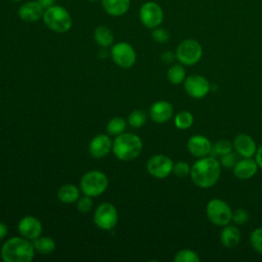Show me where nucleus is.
<instances>
[{"mask_svg": "<svg viewBox=\"0 0 262 262\" xmlns=\"http://www.w3.org/2000/svg\"><path fill=\"white\" fill-rule=\"evenodd\" d=\"M191 181L200 188L214 186L221 175V164L216 157L199 158L190 167Z\"/></svg>", "mask_w": 262, "mask_h": 262, "instance_id": "1", "label": "nucleus"}, {"mask_svg": "<svg viewBox=\"0 0 262 262\" xmlns=\"http://www.w3.org/2000/svg\"><path fill=\"white\" fill-rule=\"evenodd\" d=\"M35 255L33 243L26 237L14 236L7 239L0 251L4 262H31Z\"/></svg>", "mask_w": 262, "mask_h": 262, "instance_id": "2", "label": "nucleus"}, {"mask_svg": "<svg viewBox=\"0 0 262 262\" xmlns=\"http://www.w3.org/2000/svg\"><path fill=\"white\" fill-rule=\"evenodd\" d=\"M142 141L134 133H122L113 141V152L121 161H132L142 151Z\"/></svg>", "mask_w": 262, "mask_h": 262, "instance_id": "3", "label": "nucleus"}, {"mask_svg": "<svg viewBox=\"0 0 262 262\" xmlns=\"http://www.w3.org/2000/svg\"><path fill=\"white\" fill-rule=\"evenodd\" d=\"M42 19L44 25L55 33H66L73 25L70 12L63 6L56 4L44 10Z\"/></svg>", "mask_w": 262, "mask_h": 262, "instance_id": "4", "label": "nucleus"}, {"mask_svg": "<svg viewBox=\"0 0 262 262\" xmlns=\"http://www.w3.org/2000/svg\"><path fill=\"white\" fill-rule=\"evenodd\" d=\"M108 185L106 175L98 170H92L85 173L80 181V186L85 195L98 196L105 191Z\"/></svg>", "mask_w": 262, "mask_h": 262, "instance_id": "5", "label": "nucleus"}, {"mask_svg": "<svg viewBox=\"0 0 262 262\" xmlns=\"http://www.w3.org/2000/svg\"><path fill=\"white\" fill-rule=\"evenodd\" d=\"M206 215L211 223L223 227L231 222L232 210L225 201L212 199L206 206Z\"/></svg>", "mask_w": 262, "mask_h": 262, "instance_id": "6", "label": "nucleus"}, {"mask_svg": "<svg viewBox=\"0 0 262 262\" xmlns=\"http://www.w3.org/2000/svg\"><path fill=\"white\" fill-rule=\"evenodd\" d=\"M176 59L183 66H194L203 55L202 45L194 39H185L181 41L176 48Z\"/></svg>", "mask_w": 262, "mask_h": 262, "instance_id": "7", "label": "nucleus"}, {"mask_svg": "<svg viewBox=\"0 0 262 262\" xmlns=\"http://www.w3.org/2000/svg\"><path fill=\"white\" fill-rule=\"evenodd\" d=\"M139 19L147 29L160 27L164 20L163 8L155 1H146L139 8Z\"/></svg>", "mask_w": 262, "mask_h": 262, "instance_id": "8", "label": "nucleus"}, {"mask_svg": "<svg viewBox=\"0 0 262 262\" xmlns=\"http://www.w3.org/2000/svg\"><path fill=\"white\" fill-rule=\"evenodd\" d=\"M118 211L111 203L100 204L93 215V221L97 227L103 230L113 229L118 223Z\"/></svg>", "mask_w": 262, "mask_h": 262, "instance_id": "9", "label": "nucleus"}, {"mask_svg": "<svg viewBox=\"0 0 262 262\" xmlns=\"http://www.w3.org/2000/svg\"><path fill=\"white\" fill-rule=\"evenodd\" d=\"M111 55L114 62L123 69H130L136 61V52L127 42H118L112 46Z\"/></svg>", "mask_w": 262, "mask_h": 262, "instance_id": "10", "label": "nucleus"}, {"mask_svg": "<svg viewBox=\"0 0 262 262\" xmlns=\"http://www.w3.org/2000/svg\"><path fill=\"white\" fill-rule=\"evenodd\" d=\"M185 92L192 98L201 99L208 95L211 89L210 82L202 75L193 74L185 78L183 82Z\"/></svg>", "mask_w": 262, "mask_h": 262, "instance_id": "11", "label": "nucleus"}, {"mask_svg": "<svg viewBox=\"0 0 262 262\" xmlns=\"http://www.w3.org/2000/svg\"><path fill=\"white\" fill-rule=\"evenodd\" d=\"M174 163L166 155H155L146 163L147 172L159 179L168 177L173 170Z\"/></svg>", "mask_w": 262, "mask_h": 262, "instance_id": "12", "label": "nucleus"}, {"mask_svg": "<svg viewBox=\"0 0 262 262\" xmlns=\"http://www.w3.org/2000/svg\"><path fill=\"white\" fill-rule=\"evenodd\" d=\"M186 145H187V150L190 152V155L195 157L196 159L211 156L212 146H213L210 139L201 134H195L190 136Z\"/></svg>", "mask_w": 262, "mask_h": 262, "instance_id": "13", "label": "nucleus"}, {"mask_svg": "<svg viewBox=\"0 0 262 262\" xmlns=\"http://www.w3.org/2000/svg\"><path fill=\"white\" fill-rule=\"evenodd\" d=\"M17 229L21 236L33 241L41 235L42 224L40 220L34 216H25L18 221Z\"/></svg>", "mask_w": 262, "mask_h": 262, "instance_id": "14", "label": "nucleus"}, {"mask_svg": "<svg viewBox=\"0 0 262 262\" xmlns=\"http://www.w3.org/2000/svg\"><path fill=\"white\" fill-rule=\"evenodd\" d=\"M233 148L234 151L242 158H253L257 151V144L252 136L241 133L236 135L233 139Z\"/></svg>", "mask_w": 262, "mask_h": 262, "instance_id": "15", "label": "nucleus"}, {"mask_svg": "<svg viewBox=\"0 0 262 262\" xmlns=\"http://www.w3.org/2000/svg\"><path fill=\"white\" fill-rule=\"evenodd\" d=\"M113 148V141L106 134H98L89 143V152L95 159H101L108 155Z\"/></svg>", "mask_w": 262, "mask_h": 262, "instance_id": "16", "label": "nucleus"}, {"mask_svg": "<svg viewBox=\"0 0 262 262\" xmlns=\"http://www.w3.org/2000/svg\"><path fill=\"white\" fill-rule=\"evenodd\" d=\"M44 8L35 0L21 4L17 10L18 17L26 23H35L43 17Z\"/></svg>", "mask_w": 262, "mask_h": 262, "instance_id": "17", "label": "nucleus"}, {"mask_svg": "<svg viewBox=\"0 0 262 262\" xmlns=\"http://www.w3.org/2000/svg\"><path fill=\"white\" fill-rule=\"evenodd\" d=\"M150 119L157 124L168 122L173 116V106L166 100H159L151 104L149 108Z\"/></svg>", "mask_w": 262, "mask_h": 262, "instance_id": "18", "label": "nucleus"}, {"mask_svg": "<svg viewBox=\"0 0 262 262\" xmlns=\"http://www.w3.org/2000/svg\"><path fill=\"white\" fill-rule=\"evenodd\" d=\"M258 164L253 158H243L238 160L235 166L233 167V175L241 179L247 180L252 178L258 171Z\"/></svg>", "mask_w": 262, "mask_h": 262, "instance_id": "19", "label": "nucleus"}, {"mask_svg": "<svg viewBox=\"0 0 262 262\" xmlns=\"http://www.w3.org/2000/svg\"><path fill=\"white\" fill-rule=\"evenodd\" d=\"M241 231L235 225L227 224L223 226V229L220 232V242L223 245V247L227 249L236 247L241 242Z\"/></svg>", "mask_w": 262, "mask_h": 262, "instance_id": "20", "label": "nucleus"}, {"mask_svg": "<svg viewBox=\"0 0 262 262\" xmlns=\"http://www.w3.org/2000/svg\"><path fill=\"white\" fill-rule=\"evenodd\" d=\"M130 0H101L103 10L112 16H122L130 8Z\"/></svg>", "mask_w": 262, "mask_h": 262, "instance_id": "21", "label": "nucleus"}, {"mask_svg": "<svg viewBox=\"0 0 262 262\" xmlns=\"http://www.w3.org/2000/svg\"><path fill=\"white\" fill-rule=\"evenodd\" d=\"M79 189L74 184H64L59 187L57 191L58 200L64 204H72L77 202L79 199Z\"/></svg>", "mask_w": 262, "mask_h": 262, "instance_id": "22", "label": "nucleus"}, {"mask_svg": "<svg viewBox=\"0 0 262 262\" xmlns=\"http://www.w3.org/2000/svg\"><path fill=\"white\" fill-rule=\"evenodd\" d=\"M95 42L101 47H108L114 42V35L110 28L105 26H98L93 33Z\"/></svg>", "mask_w": 262, "mask_h": 262, "instance_id": "23", "label": "nucleus"}, {"mask_svg": "<svg viewBox=\"0 0 262 262\" xmlns=\"http://www.w3.org/2000/svg\"><path fill=\"white\" fill-rule=\"evenodd\" d=\"M168 81L173 85H180L186 78V72L181 63H175L168 69L167 72Z\"/></svg>", "mask_w": 262, "mask_h": 262, "instance_id": "24", "label": "nucleus"}, {"mask_svg": "<svg viewBox=\"0 0 262 262\" xmlns=\"http://www.w3.org/2000/svg\"><path fill=\"white\" fill-rule=\"evenodd\" d=\"M35 251L42 255H48L55 249V242L49 236H39L33 239Z\"/></svg>", "mask_w": 262, "mask_h": 262, "instance_id": "25", "label": "nucleus"}, {"mask_svg": "<svg viewBox=\"0 0 262 262\" xmlns=\"http://www.w3.org/2000/svg\"><path fill=\"white\" fill-rule=\"evenodd\" d=\"M193 115L188 111H181L174 117V125L179 130H186L193 124Z\"/></svg>", "mask_w": 262, "mask_h": 262, "instance_id": "26", "label": "nucleus"}, {"mask_svg": "<svg viewBox=\"0 0 262 262\" xmlns=\"http://www.w3.org/2000/svg\"><path fill=\"white\" fill-rule=\"evenodd\" d=\"M126 129V121L121 117H115L107 122L106 131L111 135H119L124 133Z\"/></svg>", "mask_w": 262, "mask_h": 262, "instance_id": "27", "label": "nucleus"}, {"mask_svg": "<svg viewBox=\"0 0 262 262\" xmlns=\"http://www.w3.org/2000/svg\"><path fill=\"white\" fill-rule=\"evenodd\" d=\"M173 260L175 262H200L201 258L195 251L190 249H182L176 252Z\"/></svg>", "mask_w": 262, "mask_h": 262, "instance_id": "28", "label": "nucleus"}, {"mask_svg": "<svg viewBox=\"0 0 262 262\" xmlns=\"http://www.w3.org/2000/svg\"><path fill=\"white\" fill-rule=\"evenodd\" d=\"M233 148V144L227 140V139H219L218 141H216L213 146H212V151H211V156L213 157H221L229 151H231Z\"/></svg>", "mask_w": 262, "mask_h": 262, "instance_id": "29", "label": "nucleus"}, {"mask_svg": "<svg viewBox=\"0 0 262 262\" xmlns=\"http://www.w3.org/2000/svg\"><path fill=\"white\" fill-rule=\"evenodd\" d=\"M128 123L133 128H140L146 123V115L141 110H135L130 113Z\"/></svg>", "mask_w": 262, "mask_h": 262, "instance_id": "30", "label": "nucleus"}, {"mask_svg": "<svg viewBox=\"0 0 262 262\" xmlns=\"http://www.w3.org/2000/svg\"><path fill=\"white\" fill-rule=\"evenodd\" d=\"M250 244L254 251L262 254V227H257L251 232Z\"/></svg>", "mask_w": 262, "mask_h": 262, "instance_id": "31", "label": "nucleus"}, {"mask_svg": "<svg viewBox=\"0 0 262 262\" xmlns=\"http://www.w3.org/2000/svg\"><path fill=\"white\" fill-rule=\"evenodd\" d=\"M237 154L235 151H229L223 156L220 157V164L222 167L224 168H227V169H233V167L235 166V164L237 163L238 161V158H237Z\"/></svg>", "mask_w": 262, "mask_h": 262, "instance_id": "32", "label": "nucleus"}, {"mask_svg": "<svg viewBox=\"0 0 262 262\" xmlns=\"http://www.w3.org/2000/svg\"><path fill=\"white\" fill-rule=\"evenodd\" d=\"M151 38H152L154 41H156L157 43L164 44V43H167V42L170 40V34H169V32H168L166 29L157 27V28L152 29Z\"/></svg>", "mask_w": 262, "mask_h": 262, "instance_id": "33", "label": "nucleus"}, {"mask_svg": "<svg viewBox=\"0 0 262 262\" xmlns=\"http://www.w3.org/2000/svg\"><path fill=\"white\" fill-rule=\"evenodd\" d=\"M172 173H174L178 177H185L190 173L189 165L184 161H178L174 163Z\"/></svg>", "mask_w": 262, "mask_h": 262, "instance_id": "34", "label": "nucleus"}, {"mask_svg": "<svg viewBox=\"0 0 262 262\" xmlns=\"http://www.w3.org/2000/svg\"><path fill=\"white\" fill-rule=\"evenodd\" d=\"M249 213L247 210L238 208L234 211H232V219L231 221H233L235 224L237 225H243L245 223H247L249 221Z\"/></svg>", "mask_w": 262, "mask_h": 262, "instance_id": "35", "label": "nucleus"}, {"mask_svg": "<svg viewBox=\"0 0 262 262\" xmlns=\"http://www.w3.org/2000/svg\"><path fill=\"white\" fill-rule=\"evenodd\" d=\"M93 206V202L91 200V196L88 195H84L82 198L78 199L77 202V209L81 212V213H87L92 209Z\"/></svg>", "mask_w": 262, "mask_h": 262, "instance_id": "36", "label": "nucleus"}, {"mask_svg": "<svg viewBox=\"0 0 262 262\" xmlns=\"http://www.w3.org/2000/svg\"><path fill=\"white\" fill-rule=\"evenodd\" d=\"M176 59V53L170 51V50H167V51H164L162 54H161V60L164 62V63H171L173 62L174 60Z\"/></svg>", "mask_w": 262, "mask_h": 262, "instance_id": "37", "label": "nucleus"}, {"mask_svg": "<svg viewBox=\"0 0 262 262\" xmlns=\"http://www.w3.org/2000/svg\"><path fill=\"white\" fill-rule=\"evenodd\" d=\"M255 160L258 164V167L260 169H262V145H260L258 148H257V151L255 154Z\"/></svg>", "mask_w": 262, "mask_h": 262, "instance_id": "38", "label": "nucleus"}, {"mask_svg": "<svg viewBox=\"0 0 262 262\" xmlns=\"http://www.w3.org/2000/svg\"><path fill=\"white\" fill-rule=\"evenodd\" d=\"M43 8H44V10L45 9H47V8H49V7H51V6H53L54 4H55V1L56 0H36Z\"/></svg>", "mask_w": 262, "mask_h": 262, "instance_id": "39", "label": "nucleus"}, {"mask_svg": "<svg viewBox=\"0 0 262 262\" xmlns=\"http://www.w3.org/2000/svg\"><path fill=\"white\" fill-rule=\"evenodd\" d=\"M7 226L3 222H0V241H2L7 235Z\"/></svg>", "mask_w": 262, "mask_h": 262, "instance_id": "40", "label": "nucleus"}, {"mask_svg": "<svg viewBox=\"0 0 262 262\" xmlns=\"http://www.w3.org/2000/svg\"><path fill=\"white\" fill-rule=\"evenodd\" d=\"M11 1H13V2H20L21 0H11Z\"/></svg>", "mask_w": 262, "mask_h": 262, "instance_id": "41", "label": "nucleus"}, {"mask_svg": "<svg viewBox=\"0 0 262 262\" xmlns=\"http://www.w3.org/2000/svg\"><path fill=\"white\" fill-rule=\"evenodd\" d=\"M88 1H91V2H94V1H98V0H88Z\"/></svg>", "mask_w": 262, "mask_h": 262, "instance_id": "42", "label": "nucleus"}]
</instances>
